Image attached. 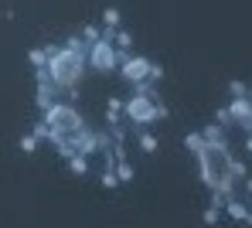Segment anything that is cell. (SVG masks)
<instances>
[{
    "label": "cell",
    "mask_w": 252,
    "mask_h": 228,
    "mask_svg": "<svg viewBox=\"0 0 252 228\" xmlns=\"http://www.w3.org/2000/svg\"><path fill=\"white\" fill-rule=\"evenodd\" d=\"M164 113H167V106L160 102V95L150 89V86H140L136 89V99L129 102V116L136 119V123H157V119H164Z\"/></svg>",
    "instance_id": "cell-1"
},
{
    "label": "cell",
    "mask_w": 252,
    "mask_h": 228,
    "mask_svg": "<svg viewBox=\"0 0 252 228\" xmlns=\"http://www.w3.org/2000/svg\"><path fill=\"white\" fill-rule=\"evenodd\" d=\"M126 75H129V79H143V86H147V79H160V68L143 58V61H129V65H126Z\"/></svg>",
    "instance_id": "cell-2"
},
{
    "label": "cell",
    "mask_w": 252,
    "mask_h": 228,
    "mask_svg": "<svg viewBox=\"0 0 252 228\" xmlns=\"http://www.w3.org/2000/svg\"><path fill=\"white\" fill-rule=\"evenodd\" d=\"M154 146H157V140L150 137V133H143V150H154Z\"/></svg>",
    "instance_id": "cell-3"
}]
</instances>
